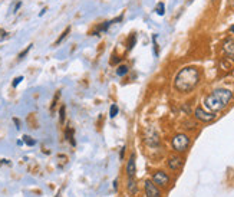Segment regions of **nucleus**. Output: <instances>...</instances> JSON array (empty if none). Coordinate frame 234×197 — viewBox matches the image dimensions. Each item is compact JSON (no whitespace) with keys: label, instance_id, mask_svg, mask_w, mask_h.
<instances>
[{"label":"nucleus","instance_id":"39448f33","mask_svg":"<svg viewBox=\"0 0 234 197\" xmlns=\"http://www.w3.org/2000/svg\"><path fill=\"white\" fill-rule=\"evenodd\" d=\"M145 194L146 197H161V191H159L154 181L146 180L145 181Z\"/></svg>","mask_w":234,"mask_h":197},{"label":"nucleus","instance_id":"a878e982","mask_svg":"<svg viewBox=\"0 0 234 197\" xmlns=\"http://www.w3.org/2000/svg\"><path fill=\"white\" fill-rule=\"evenodd\" d=\"M230 32H231V33H234V25L231 27H230Z\"/></svg>","mask_w":234,"mask_h":197},{"label":"nucleus","instance_id":"a211bd4d","mask_svg":"<svg viewBox=\"0 0 234 197\" xmlns=\"http://www.w3.org/2000/svg\"><path fill=\"white\" fill-rule=\"evenodd\" d=\"M155 12H157L159 16H162V14L165 13V6H164V3H158L157 7H155Z\"/></svg>","mask_w":234,"mask_h":197},{"label":"nucleus","instance_id":"7ed1b4c3","mask_svg":"<svg viewBox=\"0 0 234 197\" xmlns=\"http://www.w3.org/2000/svg\"><path fill=\"white\" fill-rule=\"evenodd\" d=\"M188 145H190V138L188 135L185 134H177V135L172 138V147L175 151L178 153H182V151H185L188 148Z\"/></svg>","mask_w":234,"mask_h":197},{"label":"nucleus","instance_id":"4468645a","mask_svg":"<svg viewBox=\"0 0 234 197\" xmlns=\"http://www.w3.org/2000/svg\"><path fill=\"white\" fill-rule=\"evenodd\" d=\"M116 74L119 75V76L127 75V74H128V66H127V65H119V66H118V69H116Z\"/></svg>","mask_w":234,"mask_h":197},{"label":"nucleus","instance_id":"423d86ee","mask_svg":"<svg viewBox=\"0 0 234 197\" xmlns=\"http://www.w3.org/2000/svg\"><path fill=\"white\" fill-rule=\"evenodd\" d=\"M152 181H154L155 184H158V186H167L168 181H170V177H168L164 171H157V173H154V175H152Z\"/></svg>","mask_w":234,"mask_h":197},{"label":"nucleus","instance_id":"2eb2a0df","mask_svg":"<svg viewBox=\"0 0 234 197\" xmlns=\"http://www.w3.org/2000/svg\"><path fill=\"white\" fill-rule=\"evenodd\" d=\"M59 98H60V91H57L56 95H55V98H53L52 105H50V112H53V111H55V108H56V104H57V101H59Z\"/></svg>","mask_w":234,"mask_h":197},{"label":"nucleus","instance_id":"393cba45","mask_svg":"<svg viewBox=\"0 0 234 197\" xmlns=\"http://www.w3.org/2000/svg\"><path fill=\"white\" fill-rule=\"evenodd\" d=\"M114 188H115V190L118 188V181H116V180H115V181H114Z\"/></svg>","mask_w":234,"mask_h":197},{"label":"nucleus","instance_id":"0eeeda50","mask_svg":"<svg viewBox=\"0 0 234 197\" xmlns=\"http://www.w3.org/2000/svg\"><path fill=\"white\" fill-rule=\"evenodd\" d=\"M223 50L230 59L234 61V39H227L223 45Z\"/></svg>","mask_w":234,"mask_h":197},{"label":"nucleus","instance_id":"20e7f679","mask_svg":"<svg viewBox=\"0 0 234 197\" xmlns=\"http://www.w3.org/2000/svg\"><path fill=\"white\" fill-rule=\"evenodd\" d=\"M195 118L203 121V123H210V121H213V119L216 118V114H214V112H207V111H204L203 108H197V110H195Z\"/></svg>","mask_w":234,"mask_h":197},{"label":"nucleus","instance_id":"9b49d317","mask_svg":"<svg viewBox=\"0 0 234 197\" xmlns=\"http://www.w3.org/2000/svg\"><path fill=\"white\" fill-rule=\"evenodd\" d=\"M65 135H66L68 141H69L72 145H76V141H75V138H73V128H72V127H68L66 131H65Z\"/></svg>","mask_w":234,"mask_h":197},{"label":"nucleus","instance_id":"f8f14e48","mask_svg":"<svg viewBox=\"0 0 234 197\" xmlns=\"http://www.w3.org/2000/svg\"><path fill=\"white\" fill-rule=\"evenodd\" d=\"M135 43H137V35H135V33H131L128 40H127V48H128V50H131V49L135 46Z\"/></svg>","mask_w":234,"mask_h":197},{"label":"nucleus","instance_id":"f03ea898","mask_svg":"<svg viewBox=\"0 0 234 197\" xmlns=\"http://www.w3.org/2000/svg\"><path fill=\"white\" fill-rule=\"evenodd\" d=\"M231 98H233V94L228 89H216L204 99V104L207 107V110H210L211 112H217V111L224 110L231 101Z\"/></svg>","mask_w":234,"mask_h":197},{"label":"nucleus","instance_id":"1a4fd4ad","mask_svg":"<svg viewBox=\"0 0 234 197\" xmlns=\"http://www.w3.org/2000/svg\"><path fill=\"white\" fill-rule=\"evenodd\" d=\"M127 174H128V177H134V174H135V155L134 154L129 157L128 166H127Z\"/></svg>","mask_w":234,"mask_h":197},{"label":"nucleus","instance_id":"5701e85b","mask_svg":"<svg viewBox=\"0 0 234 197\" xmlns=\"http://www.w3.org/2000/svg\"><path fill=\"white\" fill-rule=\"evenodd\" d=\"M13 123L16 124V128H18V130H20V121H19L18 118H13Z\"/></svg>","mask_w":234,"mask_h":197},{"label":"nucleus","instance_id":"b1692460","mask_svg":"<svg viewBox=\"0 0 234 197\" xmlns=\"http://www.w3.org/2000/svg\"><path fill=\"white\" fill-rule=\"evenodd\" d=\"M20 6H22V2H19L18 5L14 6V10H13V12H18V9H19V7H20Z\"/></svg>","mask_w":234,"mask_h":197},{"label":"nucleus","instance_id":"f257e3e1","mask_svg":"<svg viewBox=\"0 0 234 197\" xmlns=\"http://www.w3.org/2000/svg\"><path fill=\"white\" fill-rule=\"evenodd\" d=\"M200 82V70L195 66H187L177 74L174 79V86L180 92L193 91Z\"/></svg>","mask_w":234,"mask_h":197},{"label":"nucleus","instance_id":"4be33fe9","mask_svg":"<svg viewBox=\"0 0 234 197\" xmlns=\"http://www.w3.org/2000/svg\"><path fill=\"white\" fill-rule=\"evenodd\" d=\"M22 81H23V76H18V78H14V79H13V83H12V85H13V88L18 86V85L22 82Z\"/></svg>","mask_w":234,"mask_h":197},{"label":"nucleus","instance_id":"9d476101","mask_svg":"<svg viewBox=\"0 0 234 197\" xmlns=\"http://www.w3.org/2000/svg\"><path fill=\"white\" fill-rule=\"evenodd\" d=\"M69 33H71V26H68L66 29H65V30H63L62 33H60V36H59V38L56 39V42H55V46H57V45L62 43L63 40H65V39L68 38V36H69Z\"/></svg>","mask_w":234,"mask_h":197},{"label":"nucleus","instance_id":"412c9836","mask_svg":"<svg viewBox=\"0 0 234 197\" xmlns=\"http://www.w3.org/2000/svg\"><path fill=\"white\" fill-rule=\"evenodd\" d=\"M30 49H32V45H29V46H27V48L25 49V50H22V52L19 53V59H23V58H25V56L27 55V52H29Z\"/></svg>","mask_w":234,"mask_h":197},{"label":"nucleus","instance_id":"f3484780","mask_svg":"<svg viewBox=\"0 0 234 197\" xmlns=\"http://www.w3.org/2000/svg\"><path fill=\"white\" fill-rule=\"evenodd\" d=\"M23 143H25V144H27V145H30V147L36 144V141L33 140L30 135H23Z\"/></svg>","mask_w":234,"mask_h":197},{"label":"nucleus","instance_id":"aec40b11","mask_svg":"<svg viewBox=\"0 0 234 197\" xmlns=\"http://www.w3.org/2000/svg\"><path fill=\"white\" fill-rule=\"evenodd\" d=\"M33 118H35V114H30L27 118V123H29V125H32V128H37V123H35Z\"/></svg>","mask_w":234,"mask_h":197},{"label":"nucleus","instance_id":"dca6fc26","mask_svg":"<svg viewBox=\"0 0 234 197\" xmlns=\"http://www.w3.org/2000/svg\"><path fill=\"white\" fill-rule=\"evenodd\" d=\"M118 111H119V108H118V105H111V108H109V117L111 118H115L116 115H118Z\"/></svg>","mask_w":234,"mask_h":197},{"label":"nucleus","instance_id":"6e6552de","mask_svg":"<svg viewBox=\"0 0 234 197\" xmlns=\"http://www.w3.org/2000/svg\"><path fill=\"white\" fill-rule=\"evenodd\" d=\"M181 166H182V158H180L178 155L170 157V160H168V167H170L171 170H178Z\"/></svg>","mask_w":234,"mask_h":197},{"label":"nucleus","instance_id":"6ab92c4d","mask_svg":"<svg viewBox=\"0 0 234 197\" xmlns=\"http://www.w3.org/2000/svg\"><path fill=\"white\" fill-rule=\"evenodd\" d=\"M59 119H60V124L65 123V114H66V108H65V105L60 107V111H59Z\"/></svg>","mask_w":234,"mask_h":197},{"label":"nucleus","instance_id":"ddd939ff","mask_svg":"<svg viewBox=\"0 0 234 197\" xmlns=\"http://www.w3.org/2000/svg\"><path fill=\"white\" fill-rule=\"evenodd\" d=\"M128 193L129 194H135L137 193V186H135V181L132 180V177H129L128 180Z\"/></svg>","mask_w":234,"mask_h":197}]
</instances>
